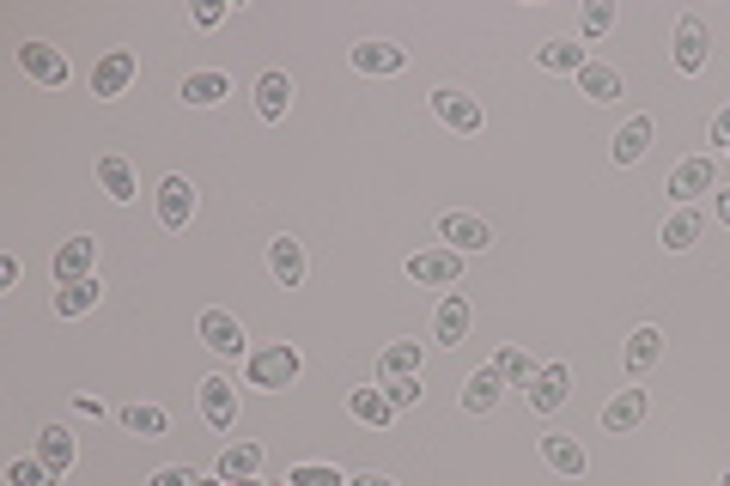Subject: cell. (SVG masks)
<instances>
[{"instance_id":"31","label":"cell","mask_w":730,"mask_h":486,"mask_svg":"<svg viewBox=\"0 0 730 486\" xmlns=\"http://www.w3.org/2000/svg\"><path fill=\"white\" fill-rule=\"evenodd\" d=\"M98 280H74V286H62L55 292V310H62V317H86V310H98Z\"/></svg>"},{"instance_id":"43","label":"cell","mask_w":730,"mask_h":486,"mask_svg":"<svg viewBox=\"0 0 730 486\" xmlns=\"http://www.w3.org/2000/svg\"><path fill=\"white\" fill-rule=\"evenodd\" d=\"M354 486H396V481H384V474H359Z\"/></svg>"},{"instance_id":"13","label":"cell","mask_w":730,"mask_h":486,"mask_svg":"<svg viewBox=\"0 0 730 486\" xmlns=\"http://www.w3.org/2000/svg\"><path fill=\"white\" fill-rule=\"evenodd\" d=\"M202 341L226 359H244V329H238L232 310H202Z\"/></svg>"},{"instance_id":"28","label":"cell","mask_w":730,"mask_h":486,"mask_svg":"<svg viewBox=\"0 0 730 486\" xmlns=\"http://www.w3.org/2000/svg\"><path fill=\"white\" fill-rule=\"evenodd\" d=\"M494 401H499V371L487 364L463 383V413H494Z\"/></svg>"},{"instance_id":"9","label":"cell","mask_w":730,"mask_h":486,"mask_svg":"<svg viewBox=\"0 0 730 486\" xmlns=\"http://www.w3.org/2000/svg\"><path fill=\"white\" fill-rule=\"evenodd\" d=\"M566 389H573V378H566V364H542L536 378H529V408L536 413H560L566 408Z\"/></svg>"},{"instance_id":"32","label":"cell","mask_w":730,"mask_h":486,"mask_svg":"<svg viewBox=\"0 0 730 486\" xmlns=\"http://www.w3.org/2000/svg\"><path fill=\"white\" fill-rule=\"evenodd\" d=\"M123 425L135 432V438H165V432H171V413L165 408H128Z\"/></svg>"},{"instance_id":"25","label":"cell","mask_w":730,"mask_h":486,"mask_svg":"<svg viewBox=\"0 0 730 486\" xmlns=\"http://www.w3.org/2000/svg\"><path fill=\"white\" fill-rule=\"evenodd\" d=\"M578 86H585V98H591V104H615V98H622V74H615V67H603V61H585Z\"/></svg>"},{"instance_id":"17","label":"cell","mask_w":730,"mask_h":486,"mask_svg":"<svg viewBox=\"0 0 730 486\" xmlns=\"http://www.w3.org/2000/svg\"><path fill=\"white\" fill-rule=\"evenodd\" d=\"M37 462H43L55 481H67V469H74V438H67L62 425H49L43 438H37Z\"/></svg>"},{"instance_id":"16","label":"cell","mask_w":730,"mask_h":486,"mask_svg":"<svg viewBox=\"0 0 730 486\" xmlns=\"http://www.w3.org/2000/svg\"><path fill=\"white\" fill-rule=\"evenodd\" d=\"M202 413H207V425H219V432H226V425L238 420V389L226 378H207L202 383Z\"/></svg>"},{"instance_id":"44","label":"cell","mask_w":730,"mask_h":486,"mask_svg":"<svg viewBox=\"0 0 730 486\" xmlns=\"http://www.w3.org/2000/svg\"><path fill=\"white\" fill-rule=\"evenodd\" d=\"M195 486H226V481H195Z\"/></svg>"},{"instance_id":"37","label":"cell","mask_w":730,"mask_h":486,"mask_svg":"<svg viewBox=\"0 0 730 486\" xmlns=\"http://www.w3.org/2000/svg\"><path fill=\"white\" fill-rule=\"evenodd\" d=\"M609 25H615V0H591V7L578 13V30H585V37H603Z\"/></svg>"},{"instance_id":"33","label":"cell","mask_w":730,"mask_h":486,"mask_svg":"<svg viewBox=\"0 0 730 486\" xmlns=\"http://www.w3.org/2000/svg\"><path fill=\"white\" fill-rule=\"evenodd\" d=\"M494 371H499V383H524V389H529V378H536V364H529V353H517V347H499Z\"/></svg>"},{"instance_id":"21","label":"cell","mask_w":730,"mask_h":486,"mask_svg":"<svg viewBox=\"0 0 730 486\" xmlns=\"http://www.w3.org/2000/svg\"><path fill=\"white\" fill-rule=\"evenodd\" d=\"M268 268H274L280 286H298V280H305V250H298L293 238H274L268 243Z\"/></svg>"},{"instance_id":"30","label":"cell","mask_w":730,"mask_h":486,"mask_svg":"<svg viewBox=\"0 0 730 486\" xmlns=\"http://www.w3.org/2000/svg\"><path fill=\"white\" fill-rule=\"evenodd\" d=\"M657 359H664V334H657V329H633V341H627V371L639 378V371L657 364Z\"/></svg>"},{"instance_id":"24","label":"cell","mask_w":730,"mask_h":486,"mask_svg":"<svg viewBox=\"0 0 730 486\" xmlns=\"http://www.w3.org/2000/svg\"><path fill=\"white\" fill-rule=\"evenodd\" d=\"M700 226H706V219H700L694 207H676L664 219V250H676V256H682V250H694L700 243Z\"/></svg>"},{"instance_id":"41","label":"cell","mask_w":730,"mask_h":486,"mask_svg":"<svg viewBox=\"0 0 730 486\" xmlns=\"http://www.w3.org/2000/svg\"><path fill=\"white\" fill-rule=\"evenodd\" d=\"M713 140H718V146H730V110H718V122H713Z\"/></svg>"},{"instance_id":"26","label":"cell","mask_w":730,"mask_h":486,"mask_svg":"<svg viewBox=\"0 0 730 486\" xmlns=\"http://www.w3.org/2000/svg\"><path fill=\"white\" fill-rule=\"evenodd\" d=\"M645 420V389H622L615 401L603 408V425L609 432H633V425Z\"/></svg>"},{"instance_id":"15","label":"cell","mask_w":730,"mask_h":486,"mask_svg":"<svg viewBox=\"0 0 730 486\" xmlns=\"http://www.w3.org/2000/svg\"><path fill=\"white\" fill-rule=\"evenodd\" d=\"M262 474V444H226L219 450V481L238 486V481H256Z\"/></svg>"},{"instance_id":"42","label":"cell","mask_w":730,"mask_h":486,"mask_svg":"<svg viewBox=\"0 0 730 486\" xmlns=\"http://www.w3.org/2000/svg\"><path fill=\"white\" fill-rule=\"evenodd\" d=\"M718 226H730V189L718 195Z\"/></svg>"},{"instance_id":"19","label":"cell","mask_w":730,"mask_h":486,"mask_svg":"<svg viewBox=\"0 0 730 486\" xmlns=\"http://www.w3.org/2000/svg\"><path fill=\"white\" fill-rule=\"evenodd\" d=\"M347 413H354L359 425H389L396 420V401H389L384 389H354L347 395Z\"/></svg>"},{"instance_id":"12","label":"cell","mask_w":730,"mask_h":486,"mask_svg":"<svg viewBox=\"0 0 730 486\" xmlns=\"http://www.w3.org/2000/svg\"><path fill=\"white\" fill-rule=\"evenodd\" d=\"M354 67H359V74H402L408 49L402 43H384V37H366V43H354Z\"/></svg>"},{"instance_id":"2","label":"cell","mask_w":730,"mask_h":486,"mask_svg":"<svg viewBox=\"0 0 730 486\" xmlns=\"http://www.w3.org/2000/svg\"><path fill=\"white\" fill-rule=\"evenodd\" d=\"M408 280H420V286H457L463 280V256L451 243L445 250H420V256H408Z\"/></svg>"},{"instance_id":"46","label":"cell","mask_w":730,"mask_h":486,"mask_svg":"<svg viewBox=\"0 0 730 486\" xmlns=\"http://www.w3.org/2000/svg\"><path fill=\"white\" fill-rule=\"evenodd\" d=\"M718 486H730V474H725V481H718Z\"/></svg>"},{"instance_id":"38","label":"cell","mask_w":730,"mask_h":486,"mask_svg":"<svg viewBox=\"0 0 730 486\" xmlns=\"http://www.w3.org/2000/svg\"><path fill=\"white\" fill-rule=\"evenodd\" d=\"M384 395L396 401V408H414V401H420V378H384Z\"/></svg>"},{"instance_id":"10","label":"cell","mask_w":730,"mask_h":486,"mask_svg":"<svg viewBox=\"0 0 730 486\" xmlns=\"http://www.w3.org/2000/svg\"><path fill=\"white\" fill-rule=\"evenodd\" d=\"M542 462L554 474H566V481H578V474L591 469V456H585V444H578L573 432H548V438H542Z\"/></svg>"},{"instance_id":"23","label":"cell","mask_w":730,"mask_h":486,"mask_svg":"<svg viewBox=\"0 0 730 486\" xmlns=\"http://www.w3.org/2000/svg\"><path fill=\"white\" fill-rule=\"evenodd\" d=\"M286 104H293V79H286V74H262V79H256V110H262L268 122L286 116Z\"/></svg>"},{"instance_id":"11","label":"cell","mask_w":730,"mask_h":486,"mask_svg":"<svg viewBox=\"0 0 730 486\" xmlns=\"http://www.w3.org/2000/svg\"><path fill=\"white\" fill-rule=\"evenodd\" d=\"M128 79H135V49H110V55H98V67H92L98 98H123Z\"/></svg>"},{"instance_id":"5","label":"cell","mask_w":730,"mask_h":486,"mask_svg":"<svg viewBox=\"0 0 730 486\" xmlns=\"http://www.w3.org/2000/svg\"><path fill=\"white\" fill-rule=\"evenodd\" d=\"M55 280L74 286V280H98V238H67L55 250Z\"/></svg>"},{"instance_id":"39","label":"cell","mask_w":730,"mask_h":486,"mask_svg":"<svg viewBox=\"0 0 730 486\" xmlns=\"http://www.w3.org/2000/svg\"><path fill=\"white\" fill-rule=\"evenodd\" d=\"M146 486H195V474H189V469H158Z\"/></svg>"},{"instance_id":"14","label":"cell","mask_w":730,"mask_h":486,"mask_svg":"<svg viewBox=\"0 0 730 486\" xmlns=\"http://www.w3.org/2000/svg\"><path fill=\"white\" fill-rule=\"evenodd\" d=\"M18 67H25L31 79H43V86H62L67 79V55L62 49H49V43H25L18 49Z\"/></svg>"},{"instance_id":"35","label":"cell","mask_w":730,"mask_h":486,"mask_svg":"<svg viewBox=\"0 0 730 486\" xmlns=\"http://www.w3.org/2000/svg\"><path fill=\"white\" fill-rule=\"evenodd\" d=\"M7 486H55V474H49L37 456H18L13 469H7Z\"/></svg>"},{"instance_id":"4","label":"cell","mask_w":730,"mask_h":486,"mask_svg":"<svg viewBox=\"0 0 730 486\" xmlns=\"http://www.w3.org/2000/svg\"><path fill=\"white\" fill-rule=\"evenodd\" d=\"M433 116L445 122V128H457V135H475V128H482V104H475L469 91H457V86L433 91Z\"/></svg>"},{"instance_id":"20","label":"cell","mask_w":730,"mask_h":486,"mask_svg":"<svg viewBox=\"0 0 730 486\" xmlns=\"http://www.w3.org/2000/svg\"><path fill=\"white\" fill-rule=\"evenodd\" d=\"M645 146H652V116H633L615 128V165H633V158H645Z\"/></svg>"},{"instance_id":"22","label":"cell","mask_w":730,"mask_h":486,"mask_svg":"<svg viewBox=\"0 0 730 486\" xmlns=\"http://www.w3.org/2000/svg\"><path fill=\"white\" fill-rule=\"evenodd\" d=\"M536 61H542L548 74H585V43H573V37H554V43L536 49Z\"/></svg>"},{"instance_id":"34","label":"cell","mask_w":730,"mask_h":486,"mask_svg":"<svg viewBox=\"0 0 730 486\" xmlns=\"http://www.w3.org/2000/svg\"><path fill=\"white\" fill-rule=\"evenodd\" d=\"M226 91H232V79H226V74H195L183 86V98H189V104H219Z\"/></svg>"},{"instance_id":"3","label":"cell","mask_w":730,"mask_h":486,"mask_svg":"<svg viewBox=\"0 0 730 486\" xmlns=\"http://www.w3.org/2000/svg\"><path fill=\"white\" fill-rule=\"evenodd\" d=\"M438 243H451L457 256H475V250L494 243V231H487V219H475V213H445V219H438Z\"/></svg>"},{"instance_id":"29","label":"cell","mask_w":730,"mask_h":486,"mask_svg":"<svg viewBox=\"0 0 730 486\" xmlns=\"http://www.w3.org/2000/svg\"><path fill=\"white\" fill-rule=\"evenodd\" d=\"M420 371V341H389L377 359V378H414Z\"/></svg>"},{"instance_id":"8","label":"cell","mask_w":730,"mask_h":486,"mask_svg":"<svg viewBox=\"0 0 730 486\" xmlns=\"http://www.w3.org/2000/svg\"><path fill=\"white\" fill-rule=\"evenodd\" d=\"M189 219H195V189H189L183 177H165V182H158V226L183 231Z\"/></svg>"},{"instance_id":"36","label":"cell","mask_w":730,"mask_h":486,"mask_svg":"<svg viewBox=\"0 0 730 486\" xmlns=\"http://www.w3.org/2000/svg\"><path fill=\"white\" fill-rule=\"evenodd\" d=\"M286 486H342V469H329V462H298L286 474Z\"/></svg>"},{"instance_id":"45","label":"cell","mask_w":730,"mask_h":486,"mask_svg":"<svg viewBox=\"0 0 730 486\" xmlns=\"http://www.w3.org/2000/svg\"><path fill=\"white\" fill-rule=\"evenodd\" d=\"M238 486H268V481H238Z\"/></svg>"},{"instance_id":"27","label":"cell","mask_w":730,"mask_h":486,"mask_svg":"<svg viewBox=\"0 0 730 486\" xmlns=\"http://www.w3.org/2000/svg\"><path fill=\"white\" fill-rule=\"evenodd\" d=\"M98 182H104L110 201H135V170H128V158H116V152L98 158Z\"/></svg>"},{"instance_id":"1","label":"cell","mask_w":730,"mask_h":486,"mask_svg":"<svg viewBox=\"0 0 730 486\" xmlns=\"http://www.w3.org/2000/svg\"><path fill=\"white\" fill-rule=\"evenodd\" d=\"M298 371H305V353H298V347H256L244 359V383H249V389H293Z\"/></svg>"},{"instance_id":"7","label":"cell","mask_w":730,"mask_h":486,"mask_svg":"<svg viewBox=\"0 0 730 486\" xmlns=\"http://www.w3.org/2000/svg\"><path fill=\"white\" fill-rule=\"evenodd\" d=\"M718 182V158H682V165L669 170V195L682 201V207H694V195H706Z\"/></svg>"},{"instance_id":"40","label":"cell","mask_w":730,"mask_h":486,"mask_svg":"<svg viewBox=\"0 0 730 486\" xmlns=\"http://www.w3.org/2000/svg\"><path fill=\"white\" fill-rule=\"evenodd\" d=\"M219 18H226V7H219V0H202V7H195V25H202V30H214Z\"/></svg>"},{"instance_id":"47","label":"cell","mask_w":730,"mask_h":486,"mask_svg":"<svg viewBox=\"0 0 730 486\" xmlns=\"http://www.w3.org/2000/svg\"><path fill=\"white\" fill-rule=\"evenodd\" d=\"M725 152H730V146H725Z\"/></svg>"},{"instance_id":"18","label":"cell","mask_w":730,"mask_h":486,"mask_svg":"<svg viewBox=\"0 0 730 486\" xmlns=\"http://www.w3.org/2000/svg\"><path fill=\"white\" fill-rule=\"evenodd\" d=\"M463 334H469V298L445 292L438 298V347H463Z\"/></svg>"},{"instance_id":"6","label":"cell","mask_w":730,"mask_h":486,"mask_svg":"<svg viewBox=\"0 0 730 486\" xmlns=\"http://www.w3.org/2000/svg\"><path fill=\"white\" fill-rule=\"evenodd\" d=\"M669 55H676V67H682V74H700V67H706V55H713L706 18H694V13H688L682 25H676V49H669Z\"/></svg>"}]
</instances>
